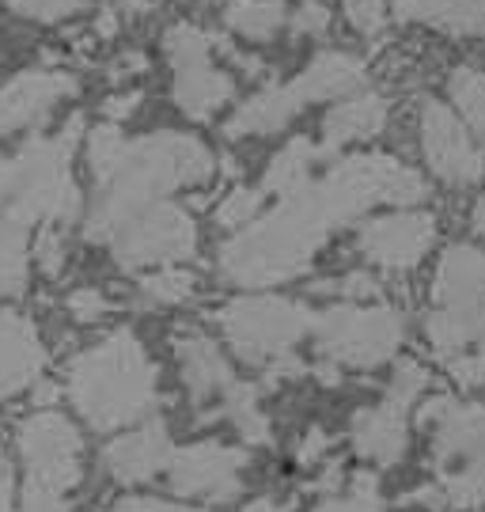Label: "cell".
<instances>
[{
	"instance_id": "6da1fadb",
	"label": "cell",
	"mask_w": 485,
	"mask_h": 512,
	"mask_svg": "<svg viewBox=\"0 0 485 512\" xmlns=\"http://www.w3.org/2000/svg\"><path fill=\"white\" fill-rule=\"evenodd\" d=\"M425 175L387 152L338 156L304 190L288 194L270 213L224 239L216 270L235 289H273L311 270L323 243L349 220L376 205H421Z\"/></svg>"
},
{
	"instance_id": "7c38bea8",
	"label": "cell",
	"mask_w": 485,
	"mask_h": 512,
	"mask_svg": "<svg viewBox=\"0 0 485 512\" xmlns=\"http://www.w3.org/2000/svg\"><path fill=\"white\" fill-rule=\"evenodd\" d=\"M417 133H421V152L436 179L448 186H474L485 175L482 152L474 148L467 126L455 118V110L440 99H425L417 110Z\"/></svg>"
},
{
	"instance_id": "836d02e7",
	"label": "cell",
	"mask_w": 485,
	"mask_h": 512,
	"mask_svg": "<svg viewBox=\"0 0 485 512\" xmlns=\"http://www.w3.org/2000/svg\"><path fill=\"white\" fill-rule=\"evenodd\" d=\"M319 293H334L342 296V300H353V304H368V300H379V281L372 274H364V270H349L342 274L338 281H326L319 285Z\"/></svg>"
},
{
	"instance_id": "5b68a950",
	"label": "cell",
	"mask_w": 485,
	"mask_h": 512,
	"mask_svg": "<svg viewBox=\"0 0 485 512\" xmlns=\"http://www.w3.org/2000/svg\"><path fill=\"white\" fill-rule=\"evenodd\" d=\"M432 437V490L448 509L485 505V406L436 395L417 410Z\"/></svg>"
},
{
	"instance_id": "603a6c76",
	"label": "cell",
	"mask_w": 485,
	"mask_h": 512,
	"mask_svg": "<svg viewBox=\"0 0 485 512\" xmlns=\"http://www.w3.org/2000/svg\"><path fill=\"white\" fill-rule=\"evenodd\" d=\"M338 152H326L323 145H315V141H307V137H292L277 156L270 160L266 167V175H262V190H266V198H288V194H296V190H304L315 175H319V167L326 160H334Z\"/></svg>"
},
{
	"instance_id": "8992f818",
	"label": "cell",
	"mask_w": 485,
	"mask_h": 512,
	"mask_svg": "<svg viewBox=\"0 0 485 512\" xmlns=\"http://www.w3.org/2000/svg\"><path fill=\"white\" fill-rule=\"evenodd\" d=\"M364 61L353 54H342V50H330V54L311 57L300 76H292L285 84H270L258 95H251L243 107L228 118L224 133L239 141V137H266V133H277L281 126H288L300 110L315 107L323 99H338V95H353L364 88Z\"/></svg>"
},
{
	"instance_id": "d590c367",
	"label": "cell",
	"mask_w": 485,
	"mask_h": 512,
	"mask_svg": "<svg viewBox=\"0 0 485 512\" xmlns=\"http://www.w3.org/2000/svg\"><path fill=\"white\" fill-rule=\"evenodd\" d=\"M16 16L38 19V23H61L69 19L72 12H80L84 0H4Z\"/></svg>"
},
{
	"instance_id": "74e56055",
	"label": "cell",
	"mask_w": 485,
	"mask_h": 512,
	"mask_svg": "<svg viewBox=\"0 0 485 512\" xmlns=\"http://www.w3.org/2000/svg\"><path fill=\"white\" fill-rule=\"evenodd\" d=\"M110 512H205V509H194V505H175V501H163V497H118Z\"/></svg>"
},
{
	"instance_id": "484cf974",
	"label": "cell",
	"mask_w": 485,
	"mask_h": 512,
	"mask_svg": "<svg viewBox=\"0 0 485 512\" xmlns=\"http://www.w3.org/2000/svg\"><path fill=\"white\" fill-rule=\"evenodd\" d=\"M220 418L232 421V429L243 437V444H270L273 440V425H270V414L262 410V399H258V391L254 384H239L224 395V403H220Z\"/></svg>"
},
{
	"instance_id": "52a82bcc",
	"label": "cell",
	"mask_w": 485,
	"mask_h": 512,
	"mask_svg": "<svg viewBox=\"0 0 485 512\" xmlns=\"http://www.w3.org/2000/svg\"><path fill=\"white\" fill-rule=\"evenodd\" d=\"M406 338V319L383 300L353 304L338 300L330 308L315 311L311 342L326 365L334 368H379L395 361L398 346Z\"/></svg>"
},
{
	"instance_id": "8d00e7d4",
	"label": "cell",
	"mask_w": 485,
	"mask_h": 512,
	"mask_svg": "<svg viewBox=\"0 0 485 512\" xmlns=\"http://www.w3.org/2000/svg\"><path fill=\"white\" fill-rule=\"evenodd\" d=\"M65 311H69L76 323H84V327H91V323H99V319H107L110 311V300L103 296V289H72L69 296H65Z\"/></svg>"
},
{
	"instance_id": "2e32d148",
	"label": "cell",
	"mask_w": 485,
	"mask_h": 512,
	"mask_svg": "<svg viewBox=\"0 0 485 512\" xmlns=\"http://www.w3.org/2000/svg\"><path fill=\"white\" fill-rule=\"evenodd\" d=\"M76 92V80L57 69H31V73L12 76L0 88V141L16 129L38 126L50 118V110L61 107Z\"/></svg>"
},
{
	"instance_id": "ffe728a7",
	"label": "cell",
	"mask_w": 485,
	"mask_h": 512,
	"mask_svg": "<svg viewBox=\"0 0 485 512\" xmlns=\"http://www.w3.org/2000/svg\"><path fill=\"white\" fill-rule=\"evenodd\" d=\"M232 95H235V80L216 65L213 57L179 65V69H175V80H171V99H175V107H179L186 118H194V122H205V118L220 114V110L232 103Z\"/></svg>"
},
{
	"instance_id": "ba28073f",
	"label": "cell",
	"mask_w": 485,
	"mask_h": 512,
	"mask_svg": "<svg viewBox=\"0 0 485 512\" xmlns=\"http://www.w3.org/2000/svg\"><path fill=\"white\" fill-rule=\"evenodd\" d=\"M110 255L122 270H160V266H182L198 255V220L190 209L167 202H156L129 217L110 236Z\"/></svg>"
},
{
	"instance_id": "ab89813d",
	"label": "cell",
	"mask_w": 485,
	"mask_h": 512,
	"mask_svg": "<svg viewBox=\"0 0 485 512\" xmlns=\"http://www.w3.org/2000/svg\"><path fill=\"white\" fill-rule=\"evenodd\" d=\"M19 512H80L76 505H69L61 494H42V490H27L23 509Z\"/></svg>"
},
{
	"instance_id": "b9f144b4",
	"label": "cell",
	"mask_w": 485,
	"mask_h": 512,
	"mask_svg": "<svg viewBox=\"0 0 485 512\" xmlns=\"http://www.w3.org/2000/svg\"><path fill=\"white\" fill-rule=\"evenodd\" d=\"M12 494H16V475L12 463L0 456V512H12Z\"/></svg>"
},
{
	"instance_id": "7bdbcfd3",
	"label": "cell",
	"mask_w": 485,
	"mask_h": 512,
	"mask_svg": "<svg viewBox=\"0 0 485 512\" xmlns=\"http://www.w3.org/2000/svg\"><path fill=\"white\" fill-rule=\"evenodd\" d=\"M243 512H292V509L281 505V501H273V497H258V501H251Z\"/></svg>"
},
{
	"instance_id": "83f0119b",
	"label": "cell",
	"mask_w": 485,
	"mask_h": 512,
	"mask_svg": "<svg viewBox=\"0 0 485 512\" xmlns=\"http://www.w3.org/2000/svg\"><path fill=\"white\" fill-rule=\"evenodd\" d=\"M198 293V277L186 266H160L141 277V300L152 308H179Z\"/></svg>"
},
{
	"instance_id": "3957f363",
	"label": "cell",
	"mask_w": 485,
	"mask_h": 512,
	"mask_svg": "<svg viewBox=\"0 0 485 512\" xmlns=\"http://www.w3.org/2000/svg\"><path fill=\"white\" fill-rule=\"evenodd\" d=\"M65 395L91 429L110 433L160 406V368L133 330L118 327L65 365Z\"/></svg>"
},
{
	"instance_id": "4dcf8cb0",
	"label": "cell",
	"mask_w": 485,
	"mask_h": 512,
	"mask_svg": "<svg viewBox=\"0 0 485 512\" xmlns=\"http://www.w3.org/2000/svg\"><path fill=\"white\" fill-rule=\"evenodd\" d=\"M315 512H391L379 497L376 475H357L345 494H326Z\"/></svg>"
},
{
	"instance_id": "4316f807",
	"label": "cell",
	"mask_w": 485,
	"mask_h": 512,
	"mask_svg": "<svg viewBox=\"0 0 485 512\" xmlns=\"http://www.w3.org/2000/svg\"><path fill=\"white\" fill-rule=\"evenodd\" d=\"M448 95L470 126V133L478 137V145L485 148V73H478L474 65H459L448 76Z\"/></svg>"
},
{
	"instance_id": "4fadbf2b",
	"label": "cell",
	"mask_w": 485,
	"mask_h": 512,
	"mask_svg": "<svg viewBox=\"0 0 485 512\" xmlns=\"http://www.w3.org/2000/svg\"><path fill=\"white\" fill-rule=\"evenodd\" d=\"M425 338H429L436 361L448 368L459 384H482L485 308H432L425 315Z\"/></svg>"
},
{
	"instance_id": "cb8c5ba5",
	"label": "cell",
	"mask_w": 485,
	"mask_h": 512,
	"mask_svg": "<svg viewBox=\"0 0 485 512\" xmlns=\"http://www.w3.org/2000/svg\"><path fill=\"white\" fill-rule=\"evenodd\" d=\"M31 281V224L0 209V300L19 296Z\"/></svg>"
},
{
	"instance_id": "9c48e42d",
	"label": "cell",
	"mask_w": 485,
	"mask_h": 512,
	"mask_svg": "<svg viewBox=\"0 0 485 512\" xmlns=\"http://www.w3.org/2000/svg\"><path fill=\"white\" fill-rule=\"evenodd\" d=\"M16 452L27 471V490L65 497L84 478V437L57 410H35L19 421Z\"/></svg>"
},
{
	"instance_id": "d6a6232c",
	"label": "cell",
	"mask_w": 485,
	"mask_h": 512,
	"mask_svg": "<svg viewBox=\"0 0 485 512\" xmlns=\"http://www.w3.org/2000/svg\"><path fill=\"white\" fill-rule=\"evenodd\" d=\"M425 387H429V368L421 365V361H414V357H402L395 365L391 384H387V395L406 406H417V399L425 395Z\"/></svg>"
},
{
	"instance_id": "8fae6325",
	"label": "cell",
	"mask_w": 485,
	"mask_h": 512,
	"mask_svg": "<svg viewBox=\"0 0 485 512\" xmlns=\"http://www.w3.org/2000/svg\"><path fill=\"white\" fill-rule=\"evenodd\" d=\"M440 236L436 217L425 209H395L383 217L364 220L357 228V251L368 266L387 270V274H406L417 270L432 243Z\"/></svg>"
},
{
	"instance_id": "e575fe53",
	"label": "cell",
	"mask_w": 485,
	"mask_h": 512,
	"mask_svg": "<svg viewBox=\"0 0 485 512\" xmlns=\"http://www.w3.org/2000/svg\"><path fill=\"white\" fill-rule=\"evenodd\" d=\"M342 8L345 19L357 27L360 35H379L387 27V19H391L387 0H342Z\"/></svg>"
},
{
	"instance_id": "44dd1931",
	"label": "cell",
	"mask_w": 485,
	"mask_h": 512,
	"mask_svg": "<svg viewBox=\"0 0 485 512\" xmlns=\"http://www.w3.org/2000/svg\"><path fill=\"white\" fill-rule=\"evenodd\" d=\"M387 99L376 92H353L338 99L334 107L326 110L323 118V148L326 152H338L345 145H360V141H372L387 126Z\"/></svg>"
},
{
	"instance_id": "5bb4252c",
	"label": "cell",
	"mask_w": 485,
	"mask_h": 512,
	"mask_svg": "<svg viewBox=\"0 0 485 512\" xmlns=\"http://www.w3.org/2000/svg\"><path fill=\"white\" fill-rule=\"evenodd\" d=\"M175 357H179V376L182 387L190 395V403L198 406L201 421L220 418V403L232 391L235 380L232 361L224 357V349L216 346L209 334L201 330H186L175 338Z\"/></svg>"
},
{
	"instance_id": "d4e9b609",
	"label": "cell",
	"mask_w": 485,
	"mask_h": 512,
	"mask_svg": "<svg viewBox=\"0 0 485 512\" xmlns=\"http://www.w3.org/2000/svg\"><path fill=\"white\" fill-rule=\"evenodd\" d=\"M224 23L232 35L247 38V42H270L281 35L288 12L281 0H232L224 8Z\"/></svg>"
},
{
	"instance_id": "7402d4cb",
	"label": "cell",
	"mask_w": 485,
	"mask_h": 512,
	"mask_svg": "<svg viewBox=\"0 0 485 512\" xmlns=\"http://www.w3.org/2000/svg\"><path fill=\"white\" fill-rule=\"evenodd\" d=\"M395 16L444 35H485V0H398Z\"/></svg>"
},
{
	"instance_id": "277c9868",
	"label": "cell",
	"mask_w": 485,
	"mask_h": 512,
	"mask_svg": "<svg viewBox=\"0 0 485 512\" xmlns=\"http://www.w3.org/2000/svg\"><path fill=\"white\" fill-rule=\"evenodd\" d=\"M311 323L315 311L307 304L273 293L235 296L216 311V327L235 357L254 368H266L273 384L307 372L300 361V346L304 338H311Z\"/></svg>"
},
{
	"instance_id": "f1b7e54d",
	"label": "cell",
	"mask_w": 485,
	"mask_h": 512,
	"mask_svg": "<svg viewBox=\"0 0 485 512\" xmlns=\"http://www.w3.org/2000/svg\"><path fill=\"white\" fill-rule=\"evenodd\" d=\"M163 54L171 61V69H179V65H190V61L213 57L216 38L209 35V31L194 27V23H175V27H167V35H163Z\"/></svg>"
},
{
	"instance_id": "7a4b0ae2",
	"label": "cell",
	"mask_w": 485,
	"mask_h": 512,
	"mask_svg": "<svg viewBox=\"0 0 485 512\" xmlns=\"http://www.w3.org/2000/svg\"><path fill=\"white\" fill-rule=\"evenodd\" d=\"M84 152L95 179V202L84 232L95 243H110V236L141 209L167 202L190 186H205L216 175L213 148L179 129L126 137L118 122H103L88 133Z\"/></svg>"
},
{
	"instance_id": "e0dca14e",
	"label": "cell",
	"mask_w": 485,
	"mask_h": 512,
	"mask_svg": "<svg viewBox=\"0 0 485 512\" xmlns=\"http://www.w3.org/2000/svg\"><path fill=\"white\" fill-rule=\"evenodd\" d=\"M410 410L414 406L398 403L391 395H383L379 403L360 406L349 418V440L360 459H368L372 467H395L402 463L410 448Z\"/></svg>"
},
{
	"instance_id": "f6af8a7d",
	"label": "cell",
	"mask_w": 485,
	"mask_h": 512,
	"mask_svg": "<svg viewBox=\"0 0 485 512\" xmlns=\"http://www.w3.org/2000/svg\"><path fill=\"white\" fill-rule=\"evenodd\" d=\"M122 8H133V12H141V8H148V0H118Z\"/></svg>"
},
{
	"instance_id": "ac0fdd59",
	"label": "cell",
	"mask_w": 485,
	"mask_h": 512,
	"mask_svg": "<svg viewBox=\"0 0 485 512\" xmlns=\"http://www.w3.org/2000/svg\"><path fill=\"white\" fill-rule=\"evenodd\" d=\"M46 368V342L35 319L16 308H0V399L38 384Z\"/></svg>"
},
{
	"instance_id": "30bf717a",
	"label": "cell",
	"mask_w": 485,
	"mask_h": 512,
	"mask_svg": "<svg viewBox=\"0 0 485 512\" xmlns=\"http://www.w3.org/2000/svg\"><path fill=\"white\" fill-rule=\"evenodd\" d=\"M247 467H251L247 448H232L224 440H194L186 448H175V456L167 463V486L182 501L232 505L243 494Z\"/></svg>"
},
{
	"instance_id": "f546056e",
	"label": "cell",
	"mask_w": 485,
	"mask_h": 512,
	"mask_svg": "<svg viewBox=\"0 0 485 512\" xmlns=\"http://www.w3.org/2000/svg\"><path fill=\"white\" fill-rule=\"evenodd\" d=\"M262 213H266V190L262 186H232L216 205V224L228 228V232H239Z\"/></svg>"
},
{
	"instance_id": "ee69618b",
	"label": "cell",
	"mask_w": 485,
	"mask_h": 512,
	"mask_svg": "<svg viewBox=\"0 0 485 512\" xmlns=\"http://www.w3.org/2000/svg\"><path fill=\"white\" fill-rule=\"evenodd\" d=\"M474 228H478V236H485V198H478L474 205Z\"/></svg>"
},
{
	"instance_id": "1f68e13d",
	"label": "cell",
	"mask_w": 485,
	"mask_h": 512,
	"mask_svg": "<svg viewBox=\"0 0 485 512\" xmlns=\"http://www.w3.org/2000/svg\"><path fill=\"white\" fill-rule=\"evenodd\" d=\"M31 258H35V266L46 277L61 274L65 258H69V251H65V224H42L35 243H31Z\"/></svg>"
},
{
	"instance_id": "d6986e66",
	"label": "cell",
	"mask_w": 485,
	"mask_h": 512,
	"mask_svg": "<svg viewBox=\"0 0 485 512\" xmlns=\"http://www.w3.org/2000/svg\"><path fill=\"white\" fill-rule=\"evenodd\" d=\"M432 308H485V251L451 243L432 274Z\"/></svg>"
},
{
	"instance_id": "f35d334b",
	"label": "cell",
	"mask_w": 485,
	"mask_h": 512,
	"mask_svg": "<svg viewBox=\"0 0 485 512\" xmlns=\"http://www.w3.org/2000/svg\"><path fill=\"white\" fill-rule=\"evenodd\" d=\"M326 23H330V12H326L323 4H315V0H304L300 12L292 16V27H296L300 35H323Z\"/></svg>"
},
{
	"instance_id": "9a60e30c",
	"label": "cell",
	"mask_w": 485,
	"mask_h": 512,
	"mask_svg": "<svg viewBox=\"0 0 485 512\" xmlns=\"http://www.w3.org/2000/svg\"><path fill=\"white\" fill-rule=\"evenodd\" d=\"M171 456H175L171 429L160 418H148L103 448V471L118 486H141V482H152L156 475H167Z\"/></svg>"
},
{
	"instance_id": "60d3db41",
	"label": "cell",
	"mask_w": 485,
	"mask_h": 512,
	"mask_svg": "<svg viewBox=\"0 0 485 512\" xmlns=\"http://www.w3.org/2000/svg\"><path fill=\"white\" fill-rule=\"evenodd\" d=\"M326 448H330V440H326L323 429H307V437L300 440V452H296V459H300V463H315V459L326 456Z\"/></svg>"
}]
</instances>
